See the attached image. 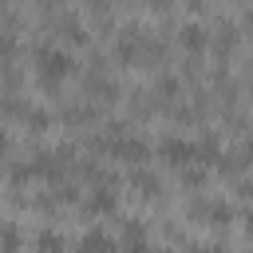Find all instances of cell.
Masks as SVG:
<instances>
[{"label":"cell","instance_id":"cell-1","mask_svg":"<svg viewBox=\"0 0 253 253\" xmlns=\"http://www.w3.org/2000/svg\"><path fill=\"white\" fill-rule=\"evenodd\" d=\"M28 55H32V75H36L40 91H47V95H59L63 79L79 71L75 51H71L67 43L51 40V36H36V40L28 43Z\"/></svg>","mask_w":253,"mask_h":253},{"label":"cell","instance_id":"cell-2","mask_svg":"<svg viewBox=\"0 0 253 253\" xmlns=\"http://www.w3.org/2000/svg\"><path fill=\"white\" fill-rule=\"evenodd\" d=\"M174 47L186 55V59H202L206 51H210V28H206V20H198V16H182V8H178V24H174Z\"/></svg>","mask_w":253,"mask_h":253},{"label":"cell","instance_id":"cell-3","mask_svg":"<svg viewBox=\"0 0 253 253\" xmlns=\"http://www.w3.org/2000/svg\"><path fill=\"white\" fill-rule=\"evenodd\" d=\"M154 154H158L162 162H170L174 170H186V166L202 162V158H198V138L178 134V130H166V134L154 142Z\"/></svg>","mask_w":253,"mask_h":253},{"label":"cell","instance_id":"cell-4","mask_svg":"<svg viewBox=\"0 0 253 253\" xmlns=\"http://www.w3.org/2000/svg\"><path fill=\"white\" fill-rule=\"evenodd\" d=\"M55 119H59L63 126H95V123H103V107L91 103V99H83V95H75V99L59 103Z\"/></svg>","mask_w":253,"mask_h":253},{"label":"cell","instance_id":"cell-5","mask_svg":"<svg viewBox=\"0 0 253 253\" xmlns=\"http://www.w3.org/2000/svg\"><path fill=\"white\" fill-rule=\"evenodd\" d=\"M79 210L87 213V217H107V213H115L119 210V190H87L83 198H79Z\"/></svg>","mask_w":253,"mask_h":253},{"label":"cell","instance_id":"cell-6","mask_svg":"<svg viewBox=\"0 0 253 253\" xmlns=\"http://www.w3.org/2000/svg\"><path fill=\"white\" fill-rule=\"evenodd\" d=\"M126 186L138 190L142 198H162V174L150 166H126Z\"/></svg>","mask_w":253,"mask_h":253},{"label":"cell","instance_id":"cell-7","mask_svg":"<svg viewBox=\"0 0 253 253\" xmlns=\"http://www.w3.org/2000/svg\"><path fill=\"white\" fill-rule=\"evenodd\" d=\"M20 126H24L32 138H40V134H47V130L55 126V111H51V107H43V103H32V107H28V115L20 119Z\"/></svg>","mask_w":253,"mask_h":253},{"label":"cell","instance_id":"cell-8","mask_svg":"<svg viewBox=\"0 0 253 253\" xmlns=\"http://www.w3.org/2000/svg\"><path fill=\"white\" fill-rule=\"evenodd\" d=\"M32 249H36V253H67V237H63V229H55V225H40V229L32 233Z\"/></svg>","mask_w":253,"mask_h":253},{"label":"cell","instance_id":"cell-9","mask_svg":"<svg viewBox=\"0 0 253 253\" xmlns=\"http://www.w3.org/2000/svg\"><path fill=\"white\" fill-rule=\"evenodd\" d=\"M119 241L107 233V229H87L79 241H75V253H115Z\"/></svg>","mask_w":253,"mask_h":253},{"label":"cell","instance_id":"cell-10","mask_svg":"<svg viewBox=\"0 0 253 253\" xmlns=\"http://www.w3.org/2000/svg\"><path fill=\"white\" fill-rule=\"evenodd\" d=\"M28 107H32L28 95H4L0 91V123H20L28 115Z\"/></svg>","mask_w":253,"mask_h":253},{"label":"cell","instance_id":"cell-11","mask_svg":"<svg viewBox=\"0 0 253 253\" xmlns=\"http://www.w3.org/2000/svg\"><path fill=\"white\" fill-rule=\"evenodd\" d=\"M20 55H24V36L0 28V63H20Z\"/></svg>","mask_w":253,"mask_h":253},{"label":"cell","instance_id":"cell-12","mask_svg":"<svg viewBox=\"0 0 253 253\" xmlns=\"http://www.w3.org/2000/svg\"><path fill=\"white\" fill-rule=\"evenodd\" d=\"M178 182H182L186 190H206V182H210V166H202V162H194V166H186V170H178Z\"/></svg>","mask_w":253,"mask_h":253},{"label":"cell","instance_id":"cell-13","mask_svg":"<svg viewBox=\"0 0 253 253\" xmlns=\"http://www.w3.org/2000/svg\"><path fill=\"white\" fill-rule=\"evenodd\" d=\"M24 249V233L12 221H0V253H20Z\"/></svg>","mask_w":253,"mask_h":253},{"label":"cell","instance_id":"cell-14","mask_svg":"<svg viewBox=\"0 0 253 253\" xmlns=\"http://www.w3.org/2000/svg\"><path fill=\"white\" fill-rule=\"evenodd\" d=\"M190 253H229V245L221 237H213V241H190Z\"/></svg>","mask_w":253,"mask_h":253},{"label":"cell","instance_id":"cell-15","mask_svg":"<svg viewBox=\"0 0 253 253\" xmlns=\"http://www.w3.org/2000/svg\"><path fill=\"white\" fill-rule=\"evenodd\" d=\"M8 150H12V138H8V130H4V123H0V170L12 162V158H8Z\"/></svg>","mask_w":253,"mask_h":253},{"label":"cell","instance_id":"cell-16","mask_svg":"<svg viewBox=\"0 0 253 253\" xmlns=\"http://www.w3.org/2000/svg\"><path fill=\"white\" fill-rule=\"evenodd\" d=\"M241 225H245V233H249V237H253V206H249V210H245V213H241Z\"/></svg>","mask_w":253,"mask_h":253},{"label":"cell","instance_id":"cell-17","mask_svg":"<svg viewBox=\"0 0 253 253\" xmlns=\"http://www.w3.org/2000/svg\"><path fill=\"white\" fill-rule=\"evenodd\" d=\"M241 150H245V158H249V166H253V130L245 134V146H241Z\"/></svg>","mask_w":253,"mask_h":253},{"label":"cell","instance_id":"cell-18","mask_svg":"<svg viewBox=\"0 0 253 253\" xmlns=\"http://www.w3.org/2000/svg\"><path fill=\"white\" fill-rule=\"evenodd\" d=\"M150 253H174V249H170V245H154Z\"/></svg>","mask_w":253,"mask_h":253}]
</instances>
